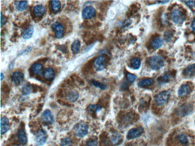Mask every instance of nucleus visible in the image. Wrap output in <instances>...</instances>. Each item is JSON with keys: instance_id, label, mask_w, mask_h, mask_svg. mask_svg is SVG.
<instances>
[{"instance_id": "1", "label": "nucleus", "mask_w": 195, "mask_h": 146, "mask_svg": "<svg viewBox=\"0 0 195 146\" xmlns=\"http://www.w3.org/2000/svg\"><path fill=\"white\" fill-rule=\"evenodd\" d=\"M171 90L162 91L154 97L155 104L158 106H162L165 105L169 100L171 95Z\"/></svg>"}, {"instance_id": "2", "label": "nucleus", "mask_w": 195, "mask_h": 146, "mask_svg": "<svg viewBox=\"0 0 195 146\" xmlns=\"http://www.w3.org/2000/svg\"><path fill=\"white\" fill-rule=\"evenodd\" d=\"M149 63L152 69L159 70L164 66V59L162 56H152L149 59Z\"/></svg>"}, {"instance_id": "3", "label": "nucleus", "mask_w": 195, "mask_h": 146, "mask_svg": "<svg viewBox=\"0 0 195 146\" xmlns=\"http://www.w3.org/2000/svg\"><path fill=\"white\" fill-rule=\"evenodd\" d=\"M89 129V126L87 124L84 122H81L76 125L74 130L77 136L83 138L87 135Z\"/></svg>"}, {"instance_id": "4", "label": "nucleus", "mask_w": 195, "mask_h": 146, "mask_svg": "<svg viewBox=\"0 0 195 146\" xmlns=\"http://www.w3.org/2000/svg\"><path fill=\"white\" fill-rule=\"evenodd\" d=\"M186 16V14L177 9L173 10L170 15L173 22L177 24H182L185 20Z\"/></svg>"}, {"instance_id": "5", "label": "nucleus", "mask_w": 195, "mask_h": 146, "mask_svg": "<svg viewBox=\"0 0 195 146\" xmlns=\"http://www.w3.org/2000/svg\"><path fill=\"white\" fill-rule=\"evenodd\" d=\"M193 109V107L191 104L186 103L179 107L178 109V113L179 116L184 117L190 115Z\"/></svg>"}, {"instance_id": "6", "label": "nucleus", "mask_w": 195, "mask_h": 146, "mask_svg": "<svg viewBox=\"0 0 195 146\" xmlns=\"http://www.w3.org/2000/svg\"><path fill=\"white\" fill-rule=\"evenodd\" d=\"M144 130V128L142 127L131 129L127 133V139L131 140L138 137L143 134Z\"/></svg>"}, {"instance_id": "7", "label": "nucleus", "mask_w": 195, "mask_h": 146, "mask_svg": "<svg viewBox=\"0 0 195 146\" xmlns=\"http://www.w3.org/2000/svg\"><path fill=\"white\" fill-rule=\"evenodd\" d=\"M51 28L52 30L55 33V36L57 38H61L64 35V28L63 25L58 22H56L52 24Z\"/></svg>"}, {"instance_id": "8", "label": "nucleus", "mask_w": 195, "mask_h": 146, "mask_svg": "<svg viewBox=\"0 0 195 146\" xmlns=\"http://www.w3.org/2000/svg\"><path fill=\"white\" fill-rule=\"evenodd\" d=\"M94 67L97 71H100L105 69L106 65V60L104 56H99L94 60Z\"/></svg>"}, {"instance_id": "9", "label": "nucleus", "mask_w": 195, "mask_h": 146, "mask_svg": "<svg viewBox=\"0 0 195 146\" xmlns=\"http://www.w3.org/2000/svg\"><path fill=\"white\" fill-rule=\"evenodd\" d=\"M46 140L47 134L46 132L43 129L39 130L35 135V142L37 145H44L46 141Z\"/></svg>"}, {"instance_id": "10", "label": "nucleus", "mask_w": 195, "mask_h": 146, "mask_svg": "<svg viewBox=\"0 0 195 146\" xmlns=\"http://www.w3.org/2000/svg\"><path fill=\"white\" fill-rule=\"evenodd\" d=\"M42 121L48 125H52L54 122V118L51 111L49 109L45 110L41 115Z\"/></svg>"}, {"instance_id": "11", "label": "nucleus", "mask_w": 195, "mask_h": 146, "mask_svg": "<svg viewBox=\"0 0 195 146\" xmlns=\"http://www.w3.org/2000/svg\"><path fill=\"white\" fill-rule=\"evenodd\" d=\"M96 14V11L94 7L87 6L83 10L82 16L84 19H90L95 17Z\"/></svg>"}, {"instance_id": "12", "label": "nucleus", "mask_w": 195, "mask_h": 146, "mask_svg": "<svg viewBox=\"0 0 195 146\" xmlns=\"http://www.w3.org/2000/svg\"><path fill=\"white\" fill-rule=\"evenodd\" d=\"M24 79V75L22 73L16 72L11 74V82L15 84H21L23 81Z\"/></svg>"}, {"instance_id": "13", "label": "nucleus", "mask_w": 195, "mask_h": 146, "mask_svg": "<svg viewBox=\"0 0 195 146\" xmlns=\"http://www.w3.org/2000/svg\"><path fill=\"white\" fill-rule=\"evenodd\" d=\"M195 74V63L189 65L183 71V75L186 78H191Z\"/></svg>"}, {"instance_id": "14", "label": "nucleus", "mask_w": 195, "mask_h": 146, "mask_svg": "<svg viewBox=\"0 0 195 146\" xmlns=\"http://www.w3.org/2000/svg\"><path fill=\"white\" fill-rule=\"evenodd\" d=\"M9 120L6 116L2 118L1 119V135H4L7 133L9 130L10 127L9 125Z\"/></svg>"}, {"instance_id": "15", "label": "nucleus", "mask_w": 195, "mask_h": 146, "mask_svg": "<svg viewBox=\"0 0 195 146\" xmlns=\"http://www.w3.org/2000/svg\"><path fill=\"white\" fill-rule=\"evenodd\" d=\"M190 91V88L188 85L183 84L181 85L178 89V95L180 97H185L189 94Z\"/></svg>"}, {"instance_id": "16", "label": "nucleus", "mask_w": 195, "mask_h": 146, "mask_svg": "<svg viewBox=\"0 0 195 146\" xmlns=\"http://www.w3.org/2000/svg\"><path fill=\"white\" fill-rule=\"evenodd\" d=\"M43 76L46 80L51 81L54 79L55 74L54 70L51 68H47L44 70Z\"/></svg>"}, {"instance_id": "17", "label": "nucleus", "mask_w": 195, "mask_h": 146, "mask_svg": "<svg viewBox=\"0 0 195 146\" xmlns=\"http://www.w3.org/2000/svg\"><path fill=\"white\" fill-rule=\"evenodd\" d=\"M31 69L35 75H43L44 70L43 65L39 63H34L31 67Z\"/></svg>"}, {"instance_id": "18", "label": "nucleus", "mask_w": 195, "mask_h": 146, "mask_svg": "<svg viewBox=\"0 0 195 146\" xmlns=\"http://www.w3.org/2000/svg\"><path fill=\"white\" fill-rule=\"evenodd\" d=\"M45 12V8L42 5L35 6L33 9V13L36 17H40L43 16Z\"/></svg>"}, {"instance_id": "19", "label": "nucleus", "mask_w": 195, "mask_h": 146, "mask_svg": "<svg viewBox=\"0 0 195 146\" xmlns=\"http://www.w3.org/2000/svg\"><path fill=\"white\" fill-rule=\"evenodd\" d=\"M164 44V40L161 38H157L152 40L150 43V46L154 49H158L161 48Z\"/></svg>"}, {"instance_id": "20", "label": "nucleus", "mask_w": 195, "mask_h": 146, "mask_svg": "<svg viewBox=\"0 0 195 146\" xmlns=\"http://www.w3.org/2000/svg\"><path fill=\"white\" fill-rule=\"evenodd\" d=\"M79 97L78 93L76 91L70 92L66 97V100L70 102H74L77 101Z\"/></svg>"}, {"instance_id": "21", "label": "nucleus", "mask_w": 195, "mask_h": 146, "mask_svg": "<svg viewBox=\"0 0 195 146\" xmlns=\"http://www.w3.org/2000/svg\"><path fill=\"white\" fill-rule=\"evenodd\" d=\"M173 77L170 71L164 74L161 77H160L158 79V81L161 84H165L169 82L171 78Z\"/></svg>"}, {"instance_id": "22", "label": "nucleus", "mask_w": 195, "mask_h": 146, "mask_svg": "<svg viewBox=\"0 0 195 146\" xmlns=\"http://www.w3.org/2000/svg\"><path fill=\"white\" fill-rule=\"evenodd\" d=\"M18 139L19 141L21 144H26L28 142V138L26 132L24 130L20 129L18 133Z\"/></svg>"}, {"instance_id": "23", "label": "nucleus", "mask_w": 195, "mask_h": 146, "mask_svg": "<svg viewBox=\"0 0 195 146\" xmlns=\"http://www.w3.org/2000/svg\"><path fill=\"white\" fill-rule=\"evenodd\" d=\"M177 140L180 144L186 145L189 143V138L185 134H180L177 136Z\"/></svg>"}, {"instance_id": "24", "label": "nucleus", "mask_w": 195, "mask_h": 146, "mask_svg": "<svg viewBox=\"0 0 195 146\" xmlns=\"http://www.w3.org/2000/svg\"><path fill=\"white\" fill-rule=\"evenodd\" d=\"M33 33H34V27L33 26H31L23 32L22 34L23 38L25 39H29L32 36Z\"/></svg>"}, {"instance_id": "25", "label": "nucleus", "mask_w": 195, "mask_h": 146, "mask_svg": "<svg viewBox=\"0 0 195 146\" xmlns=\"http://www.w3.org/2000/svg\"><path fill=\"white\" fill-rule=\"evenodd\" d=\"M130 65L132 68L134 69L138 70L141 66V60L138 57H134L131 60Z\"/></svg>"}, {"instance_id": "26", "label": "nucleus", "mask_w": 195, "mask_h": 146, "mask_svg": "<svg viewBox=\"0 0 195 146\" xmlns=\"http://www.w3.org/2000/svg\"><path fill=\"white\" fill-rule=\"evenodd\" d=\"M51 6L52 11L55 13L59 12L61 8L60 2L59 1H51Z\"/></svg>"}, {"instance_id": "27", "label": "nucleus", "mask_w": 195, "mask_h": 146, "mask_svg": "<svg viewBox=\"0 0 195 146\" xmlns=\"http://www.w3.org/2000/svg\"><path fill=\"white\" fill-rule=\"evenodd\" d=\"M81 42L79 40H76L74 41L71 46V50L74 53L76 54L79 51L81 48Z\"/></svg>"}, {"instance_id": "28", "label": "nucleus", "mask_w": 195, "mask_h": 146, "mask_svg": "<svg viewBox=\"0 0 195 146\" xmlns=\"http://www.w3.org/2000/svg\"><path fill=\"white\" fill-rule=\"evenodd\" d=\"M153 79L150 78L141 80L138 84V86L140 87H145L150 86L153 83Z\"/></svg>"}, {"instance_id": "29", "label": "nucleus", "mask_w": 195, "mask_h": 146, "mask_svg": "<svg viewBox=\"0 0 195 146\" xmlns=\"http://www.w3.org/2000/svg\"><path fill=\"white\" fill-rule=\"evenodd\" d=\"M27 6V1H20V2H18V3L16 4V9L18 11L21 12L26 9Z\"/></svg>"}, {"instance_id": "30", "label": "nucleus", "mask_w": 195, "mask_h": 146, "mask_svg": "<svg viewBox=\"0 0 195 146\" xmlns=\"http://www.w3.org/2000/svg\"><path fill=\"white\" fill-rule=\"evenodd\" d=\"M174 30H167L164 33V38L167 42H169L174 36Z\"/></svg>"}, {"instance_id": "31", "label": "nucleus", "mask_w": 195, "mask_h": 146, "mask_svg": "<svg viewBox=\"0 0 195 146\" xmlns=\"http://www.w3.org/2000/svg\"><path fill=\"white\" fill-rule=\"evenodd\" d=\"M32 88L30 84H26L23 86L21 92L24 96H27L31 93Z\"/></svg>"}, {"instance_id": "32", "label": "nucleus", "mask_w": 195, "mask_h": 146, "mask_svg": "<svg viewBox=\"0 0 195 146\" xmlns=\"http://www.w3.org/2000/svg\"><path fill=\"white\" fill-rule=\"evenodd\" d=\"M91 83L94 86L96 87V88H99V89H102V90H105L107 88L106 85L101 84V83L97 81L92 80L91 81Z\"/></svg>"}, {"instance_id": "33", "label": "nucleus", "mask_w": 195, "mask_h": 146, "mask_svg": "<svg viewBox=\"0 0 195 146\" xmlns=\"http://www.w3.org/2000/svg\"><path fill=\"white\" fill-rule=\"evenodd\" d=\"M88 109L89 111L91 112L95 113H96L98 111H99L101 109V107L100 105H90L89 106Z\"/></svg>"}, {"instance_id": "34", "label": "nucleus", "mask_w": 195, "mask_h": 146, "mask_svg": "<svg viewBox=\"0 0 195 146\" xmlns=\"http://www.w3.org/2000/svg\"><path fill=\"white\" fill-rule=\"evenodd\" d=\"M72 144L71 140L69 138H64L61 140V146H71Z\"/></svg>"}, {"instance_id": "35", "label": "nucleus", "mask_w": 195, "mask_h": 146, "mask_svg": "<svg viewBox=\"0 0 195 146\" xmlns=\"http://www.w3.org/2000/svg\"><path fill=\"white\" fill-rule=\"evenodd\" d=\"M136 78H137V77L134 74H130V73H128L127 74V80L130 84H133L136 80Z\"/></svg>"}, {"instance_id": "36", "label": "nucleus", "mask_w": 195, "mask_h": 146, "mask_svg": "<svg viewBox=\"0 0 195 146\" xmlns=\"http://www.w3.org/2000/svg\"><path fill=\"white\" fill-rule=\"evenodd\" d=\"M97 140L95 139H90L87 142V146H97Z\"/></svg>"}, {"instance_id": "37", "label": "nucleus", "mask_w": 195, "mask_h": 146, "mask_svg": "<svg viewBox=\"0 0 195 146\" xmlns=\"http://www.w3.org/2000/svg\"><path fill=\"white\" fill-rule=\"evenodd\" d=\"M120 137L121 135L119 134H117V133L114 134L113 135V136L111 137L112 141H113V142L115 143L118 142V141L120 139Z\"/></svg>"}, {"instance_id": "38", "label": "nucleus", "mask_w": 195, "mask_h": 146, "mask_svg": "<svg viewBox=\"0 0 195 146\" xmlns=\"http://www.w3.org/2000/svg\"><path fill=\"white\" fill-rule=\"evenodd\" d=\"M184 2L189 7H193L195 6V1H184Z\"/></svg>"}, {"instance_id": "39", "label": "nucleus", "mask_w": 195, "mask_h": 146, "mask_svg": "<svg viewBox=\"0 0 195 146\" xmlns=\"http://www.w3.org/2000/svg\"><path fill=\"white\" fill-rule=\"evenodd\" d=\"M6 22V19L2 13H1V25H3L4 23Z\"/></svg>"}, {"instance_id": "40", "label": "nucleus", "mask_w": 195, "mask_h": 146, "mask_svg": "<svg viewBox=\"0 0 195 146\" xmlns=\"http://www.w3.org/2000/svg\"><path fill=\"white\" fill-rule=\"evenodd\" d=\"M191 28H192L193 31L195 33V18L192 21L191 25Z\"/></svg>"}, {"instance_id": "41", "label": "nucleus", "mask_w": 195, "mask_h": 146, "mask_svg": "<svg viewBox=\"0 0 195 146\" xmlns=\"http://www.w3.org/2000/svg\"><path fill=\"white\" fill-rule=\"evenodd\" d=\"M186 50L188 52H191L192 49L190 45H187L186 47Z\"/></svg>"}, {"instance_id": "42", "label": "nucleus", "mask_w": 195, "mask_h": 146, "mask_svg": "<svg viewBox=\"0 0 195 146\" xmlns=\"http://www.w3.org/2000/svg\"><path fill=\"white\" fill-rule=\"evenodd\" d=\"M176 5L177 4L176 3L173 4L171 6H169V8L168 9V10H169V11H172V10L173 9V7H175Z\"/></svg>"}, {"instance_id": "43", "label": "nucleus", "mask_w": 195, "mask_h": 146, "mask_svg": "<svg viewBox=\"0 0 195 146\" xmlns=\"http://www.w3.org/2000/svg\"><path fill=\"white\" fill-rule=\"evenodd\" d=\"M157 2H159L160 3L164 4L167 3V2H169V1H157Z\"/></svg>"}, {"instance_id": "44", "label": "nucleus", "mask_w": 195, "mask_h": 146, "mask_svg": "<svg viewBox=\"0 0 195 146\" xmlns=\"http://www.w3.org/2000/svg\"><path fill=\"white\" fill-rule=\"evenodd\" d=\"M4 78V74L2 73H1V80H3Z\"/></svg>"}]
</instances>
